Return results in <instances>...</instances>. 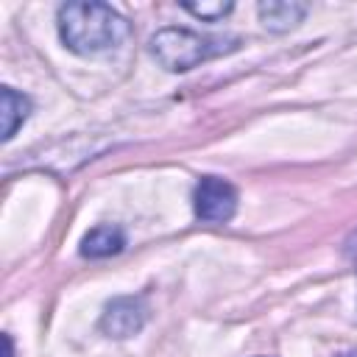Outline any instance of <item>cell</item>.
<instances>
[{
  "label": "cell",
  "instance_id": "6da1fadb",
  "mask_svg": "<svg viewBox=\"0 0 357 357\" xmlns=\"http://www.w3.org/2000/svg\"><path fill=\"white\" fill-rule=\"evenodd\" d=\"M59 36L67 50L78 56H98L123 45L128 36V20L106 3H64L59 8Z\"/></svg>",
  "mask_w": 357,
  "mask_h": 357
},
{
  "label": "cell",
  "instance_id": "7a4b0ae2",
  "mask_svg": "<svg viewBox=\"0 0 357 357\" xmlns=\"http://www.w3.org/2000/svg\"><path fill=\"white\" fill-rule=\"evenodd\" d=\"M151 56L170 73H184L201 61L226 56L240 47L237 36H206L190 28H162L148 42Z\"/></svg>",
  "mask_w": 357,
  "mask_h": 357
},
{
  "label": "cell",
  "instance_id": "3957f363",
  "mask_svg": "<svg viewBox=\"0 0 357 357\" xmlns=\"http://www.w3.org/2000/svg\"><path fill=\"white\" fill-rule=\"evenodd\" d=\"M192 209L204 223H226L237 212V190L220 176H201L192 192Z\"/></svg>",
  "mask_w": 357,
  "mask_h": 357
},
{
  "label": "cell",
  "instance_id": "277c9868",
  "mask_svg": "<svg viewBox=\"0 0 357 357\" xmlns=\"http://www.w3.org/2000/svg\"><path fill=\"white\" fill-rule=\"evenodd\" d=\"M145 301L139 296H120L112 298L100 315V332L109 337H131L145 324Z\"/></svg>",
  "mask_w": 357,
  "mask_h": 357
},
{
  "label": "cell",
  "instance_id": "5b68a950",
  "mask_svg": "<svg viewBox=\"0 0 357 357\" xmlns=\"http://www.w3.org/2000/svg\"><path fill=\"white\" fill-rule=\"evenodd\" d=\"M310 6L298 3V0H268L257 6V14L262 20V25L273 33H284L290 28H296L304 17H307Z\"/></svg>",
  "mask_w": 357,
  "mask_h": 357
},
{
  "label": "cell",
  "instance_id": "8992f818",
  "mask_svg": "<svg viewBox=\"0 0 357 357\" xmlns=\"http://www.w3.org/2000/svg\"><path fill=\"white\" fill-rule=\"evenodd\" d=\"M123 248H126V231L112 223H100L89 229L81 240V257L86 259H103V257L120 254Z\"/></svg>",
  "mask_w": 357,
  "mask_h": 357
},
{
  "label": "cell",
  "instance_id": "52a82bcc",
  "mask_svg": "<svg viewBox=\"0 0 357 357\" xmlns=\"http://www.w3.org/2000/svg\"><path fill=\"white\" fill-rule=\"evenodd\" d=\"M28 114H31V98L11 86H3V139L6 142L28 120Z\"/></svg>",
  "mask_w": 357,
  "mask_h": 357
},
{
  "label": "cell",
  "instance_id": "ba28073f",
  "mask_svg": "<svg viewBox=\"0 0 357 357\" xmlns=\"http://www.w3.org/2000/svg\"><path fill=\"white\" fill-rule=\"evenodd\" d=\"M184 8L192 17H201L206 22H215V20H223L234 8V3H184Z\"/></svg>",
  "mask_w": 357,
  "mask_h": 357
},
{
  "label": "cell",
  "instance_id": "9c48e42d",
  "mask_svg": "<svg viewBox=\"0 0 357 357\" xmlns=\"http://www.w3.org/2000/svg\"><path fill=\"white\" fill-rule=\"evenodd\" d=\"M346 259L357 268V229L349 234V240H346Z\"/></svg>",
  "mask_w": 357,
  "mask_h": 357
},
{
  "label": "cell",
  "instance_id": "30bf717a",
  "mask_svg": "<svg viewBox=\"0 0 357 357\" xmlns=\"http://www.w3.org/2000/svg\"><path fill=\"white\" fill-rule=\"evenodd\" d=\"M3 343H6V357H14V340H11V335H3Z\"/></svg>",
  "mask_w": 357,
  "mask_h": 357
}]
</instances>
